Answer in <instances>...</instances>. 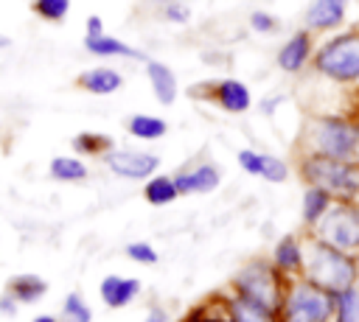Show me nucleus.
I'll list each match as a JSON object with an SVG mask.
<instances>
[{"mask_svg": "<svg viewBox=\"0 0 359 322\" xmlns=\"http://www.w3.org/2000/svg\"><path fill=\"white\" fill-rule=\"evenodd\" d=\"M297 154H320L359 162V112H317L303 120L294 143Z\"/></svg>", "mask_w": 359, "mask_h": 322, "instance_id": "obj_1", "label": "nucleus"}, {"mask_svg": "<svg viewBox=\"0 0 359 322\" xmlns=\"http://www.w3.org/2000/svg\"><path fill=\"white\" fill-rule=\"evenodd\" d=\"M303 277L314 286L339 294L359 286V255L342 252L314 232L303 235Z\"/></svg>", "mask_w": 359, "mask_h": 322, "instance_id": "obj_2", "label": "nucleus"}, {"mask_svg": "<svg viewBox=\"0 0 359 322\" xmlns=\"http://www.w3.org/2000/svg\"><path fill=\"white\" fill-rule=\"evenodd\" d=\"M297 176L303 185L323 188L334 202H359V162L320 157V154H297Z\"/></svg>", "mask_w": 359, "mask_h": 322, "instance_id": "obj_3", "label": "nucleus"}, {"mask_svg": "<svg viewBox=\"0 0 359 322\" xmlns=\"http://www.w3.org/2000/svg\"><path fill=\"white\" fill-rule=\"evenodd\" d=\"M286 283H289V277L280 274L269 258H252V260H247L230 277L227 291H233L236 297L250 300V302H255V305L278 314V305L283 300Z\"/></svg>", "mask_w": 359, "mask_h": 322, "instance_id": "obj_4", "label": "nucleus"}, {"mask_svg": "<svg viewBox=\"0 0 359 322\" xmlns=\"http://www.w3.org/2000/svg\"><path fill=\"white\" fill-rule=\"evenodd\" d=\"M337 319V297L311 280L289 277L283 300L278 305V322H334Z\"/></svg>", "mask_w": 359, "mask_h": 322, "instance_id": "obj_5", "label": "nucleus"}, {"mask_svg": "<svg viewBox=\"0 0 359 322\" xmlns=\"http://www.w3.org/2000/svg\"><path fill=\"white\" fill-rule=\"evenodd\" d=\"M311 67L339 87H359V28L339 31L314 48Z\"/></svg>", "mask_w": 359, "mask_h": 322, "instance_id": "obj_6", "label": "nucleus"}, {"mask_svg": "<svg viewBox=\"0 0 359 322\" xmlns=\"http://www.w3.org/2000/svg\"><path fill=\"white\" fill-rule=\"evenodd\" d=\"M311 232L342 252L359 255V202H334Z\"/></svg>", "mask_w": 359, "mask_h": 322, "instance_id": "obj_7", "label": "nucleus"}, {"mask_svg": "<svg viewBox=\"0 0 359 322\" xmlns=\"http://www.w3.org/2000/svg\"><path fill=\"white\" fill-rule=\"evenodd\" d=\"M101 160L115 176L132 182H146L160 171V157L154 151H140V148H112Z\"/></svg>", "mask_w": 359, "mask_h": 322, "instance_id": "obj_8", "label": "nucleus"}, {"mask_svg": "<svg viewBox=\"0 0 359 322\" xmlns=\"http://www.w3.org/2000/svg\"><path fill=\"white\" fill-rule=\"evenodd\" d=\"M202 95L210 104H216L222 112H227V115H244L252 106L250 87L244 81H238V78H230V76L227 78H216V81H205Z\"/></svg>", "mask_w": 359, "mask_h": 322, "instance_id": "obj_9", "label": "nucleus"}, {"mask_svg": "<svg viewBox=\"0 0 359 322\" xmlns=\"http://www.w3.org/2000/svg\"><path fill=\"white\" fill-rule=\"evenodd\" d=\"M174 182L180 196H199V193H213L222 185V168L210 160H199L188 168L174 171Z\"/></svg>", "mask_w": 359, "mask_h": 322, "instance_id": "obj_10", "label": "nucleus"}, {"mask_svg": "<svg viewBox=\"0 0 359 322\" xmlns=\"http://www.w3.org/2000/svg\"><path fill=\"white\" fill-rule=\"evenodd\" d=\"M311 56H314V34L309 28H300L294 31L275 53V64L283 70V73H300L306 64H311Z\"/></svg>", "mask_w": 359, "mask_h": 322, "instance_id": "obj_11", "label": "nucleus"}, {"mask_svg": "<svg viewBox=\"0 0 359 322\" xmlns=\"http://www.w3.org/2000/svg\"><path fill=\"white\" fill-rule=\"evenodd\" d=\"M269 260L275 263V269L286 277H300L303 274V235L297 232H286L275 241Z\"/></svg>", "mask_w": 359, "mask_h": 322, "instance_id": "obj_12", "label": "nucleus"}, {"mask_svg": "<svg viewBox=\"0 0 359 322\" xmlns=\"http://www.w3.org/2000/svg\"><path fill=\"white\" fill-rule=\"evenodd\" d=\"M348 3L351 0H311L306 14H303L306 28L311 34L314 31H334V28H339L345 22Z\"/></svg>", "mask_w": 359, "mask_h": 322, "instance_id": "obj_13", "label": "nucleus"}, {"mask_svg": "<svg viewBox=\"0 0 359 322\" xmlns=\"http://www.w3.org/2000/svg\"><path fill=\"white\" fill-rule=\"evenodd\" d=\"M143 283L137 277H123V274H107L98 286L101 302L107 308H126L129 302H135L140 297Z\"/></svg>", "mask_w": 359, "mask_h": 322, "instance_id": "obj_14", "label": "nucleus"}, {"mask_svg": "<svg viewBox=\"0 0 359 322\" xmlns=\"http://www.w3.org/2000/svg\"><path fill=\"white\" fill-rule=\"evenodd\" d=\"M143 64H146V78L151 84V92H154L157 104L171 106L180 95V81H177L174 70L165 62H157V59H146Z\"/></svg>", "mask_w": 359, "mask_h": 322, "instance_id": "obj_15", "label": "nucleus"}, {"mask_svg": "<svg viewBox=\"0 0 359 322\" xmlns=\"http://www.w3.org/2000/svg\"><path fill=\"white\" fill-rule=\"evenodd\" d=\"M76 87L90 95H112L123 87V76L115 67H90V70L79 73Z\"/></svg>", "mask_w": 359, "mask_h": 322, "instance_id": "obj_16", "label": "nucleus"}, {"mask_svg": "<svg viewBox=\"0 0 359 322\" xmlns=\"http://www.w3.org/2000/svg\"><path fill=\"white\" fill-rule=\"evenodd\" d=\"M331 204H334L331 193H325L323 188L306 185V188H303V196H300V224L311 232V230L323 221V216L331 210Z\"/></svg>", "mask_w": 359, "mask_h": 322, "instance_id": "obj_17", "label": "nucleus"}, {"mask_svg": "<svg viewBox=\"0 0 359 322\" xmlns=\"http://www.w3.org/2000/svg\"><path fill=\"white\" fill-rule=\"evenodd\" d=\"M84 48L93 53V56H101V59H109V56H121V59H137V62H146L149 56L132 45H126L123 39L118 36H109V34H98V36H84Z\"/></svg>", "mask_w": 359, "mask_h": 322, "instance_id": "obj_18", "label": "nucleus"}, {"mask_svg": "<svg viewBox=\"0 0 359 322\" xmlns=\"http://www.w3.org/2000/svg\"><path fill=\"white\" fill-rule=\"evenodd\" d=\"M224 311H227L230 322H278L275 311H266L250 300H241L227 288H224Z\"/></svg>", "mask_w": 359, "mask_h": 322, "instance_id": "obj_19", "label": "nucleus"}, {"mask_svg": "<svg viewBox=\"0 0 359 322\" xmlns=\"http://www.w3.org/2000/svg\"><path fill=\"white\" fill-rule=\"evenodd\" d=\"M143 199L151 204V207H165L171 202L180 199V190H177V182H174V174H154L143 182Z\"/></svg>", "mask_w": 359, "mask_h": 322, "instance_id": "obj_20", "label": "nucleus"}, {"mask_svg": "<svg viewBox=\"0 0 359 322\" xmlns=\"http://www.w3.org/2000/svg\"><path fill=\"white\" fill-rule=\"evenodd\" d=\"M48 291V283L36 274H14L8 283H6V294H11L20 305H31V302H39Z\"/></svg>", "mask_w": 359, "mask_h": 322, "instance_id": "obj_21", "label": "nucleus"}, {"mask_svg": "<svg viewBox=\"0 0 359 322\" xmlns=\"http://www.w3.org/2000/svg\"><path fill=\"white\" fill-rule=\"evenodd\" d=\"M126 132H129L132 137H137V140H146V143L163 140V137L168 134V120L160 118V115L137 112V115H132V118L126 120Z\"/></svg>", "mask_w": 359, "mask_h": 322, "instance_id": "obj_22", "label": "nucleus"}, {"mask_svg": "<svg viewBox=\"0 0 359 322\" xmlns=\"http://www.w3.org/2000/svg\"><path fill=\"white\" fill-rule=\"evenodd\" d=\"M70 143H73V151H79L84 157H104L107 151L115 148L112 137L109 134H101V132H79Z\"/></svg>", "mask_w": 359, "mask_h": 322, "instance_id": "obj_23", "label": "nucleus"}, {"mask_svg": "<svg viewBox=\"0 0 359 322\" xmlns=\"http://www.w3.org/2000/svg\"><path fill=\"white\" fill-rule=\"evenodd\" d=\"M48 171L59 182H84L90 176L87 165L79 157H53L50 165H48Z\"/></svg>", "mask_w": 359, "mask_h": 322, "instance_id": "obj_24", "label": "nucleus"}, {"mask_svg": "<svg viewBox=\"0 0 359 322\" xmlns=\"http://www.w3.org/2000/svg\"><path fill=\"white\" fill-rule=\"evenodd\" d=\"M289 174L292 171H289V162L283 157L261 151V174H258V179H264L269 185H283L289 179Z\"/></svg>", "mask_w": 359, "mask_h": 322, "instance_id": "obj_25", "label": "nucleus"}, {"mask_svg": "<svg viewBox=\"0 0 359 322\" xmlns=\"http://www.w3.org/2000/svg\"><path fill=\"white\" fill-rule=\"evenodd\" d=\"M219 300H222L219 308L210 305V297H208L205 302L194 305V308L182 316V322H230V316H227V311H224V291H219Z\"/></svg>", "mask_w": 359, "mask_h": 322, "instance_id": "obj_26", "label": "nucleus"}, {"mask_svg": "<svg viewBox=\"0 0 359 322\" xmlns=\"http://www.w3.org/2000/svg\"><path fill=\"white\" fill-rule=\"evenodd\" d=\"M62 322H93V311L79 291H70L62 302Z\"/></svg>", "mask_w": 359, "mask_h": 322, "instance_id": "obj_27", "label": "nucleus"}, {"mask_svg": "<svg viewBox=\"0 0 359 322\" xmlns=\"http://www.w3.org/2000/svg\"><path fill=\"white\" fill-rule=\"evenodd\" d=\"M31 11L45 22H62L70 11V0H31Z\"/></svg>", "mask_w": 359, "mask_h": 322, "instance_id": "obj_28", "label": "nucleus"}, {"mask_svg": "<svg viewBox=\"0 0 359 322\" xmlns=\"http://www.w3.org/2000/svg\"><path fill=\"white\" fill-rule=\"evenodd\" d=\"M337 297V319L334 322H359V286L334 294Z\"/></svg>", "mask_w": 359, "mask_h": 322, "instance_id": "obj_29", "label": "nucleus"}, {"mask_svg": "<svg viewBox=\"0 0 359 322\" xmlns=\"http://www.w3.org/2000/svg\"><path fill=\"white\" fill-rule=\"evenodd\" d=\"M123 252H126L129 260H135V263H140V266H154L157 258H160L157 249H154L149 241H132V244L123 246Z\"/></svg>", "mask_w": 359, "mask_h": 322, "instance_id": "obj_30", "label": "nucleus"}, {"mask_svg": "<svg viewBox=\"0 0 359 322\" xmlns=\"http://www.w3.org/2000/svg\"><path fill=\"white\" fill-rule=\"evenodd\" d=\"M250 28L255 31V34H275L278 28H280V22H278V17L275 14H269V11H252L250 14Z\"/></svg>", "mask_w": 359, "mask_h": 322, "instance_id": "obj_31", "label": "nucleus"}, {"mask_svg": "<svg viewBox=\"0 0 359 322\" xmlns=\"http://www.w3.org/2000/svg\"><path fill=\"white\" fill-rule=\"evenodd\" d=\"M236 162H238V168H241L244 174H250V176H258V174H261V151H255V148H241V151L236 154Z\"/></svg>", "mask_w": 359, "mask_h": 322, "instance_id": "obj_32", "label": "nucleus"}, {"mask_svg": "<svg viewBox=\"0 0 359 322\" xmlns=\"http://www.w3.org/2000/svg\"><path fill=\"white\" fill-rule=\"evenodd\" d=\"M163 17H165L168 22L185 25V22L191 20V8H188L182 0H177V3H165V6H163Z\"/></svg>", "mask_w": 359, "mask_h": 322, "instance_id": "obj_33", "label": "nucleus"}, {"mask_svg": "<svg viewBox=\"0 0 359 322\" xmlns=\"http://www.w3.org/2000/svg\"><path fill=\"white\" fill-rule=\"evenodd\" d=\"M84 28H87V36H98V34H104V20L98 14H90Z\"/></svg>", "mask_w": 359, "mask_h": 322, "instance_id": "obj_34", "label": "nucleus"}, {"mask_svg": "<svg viewBox=\"0 0 359 322\" xmlns=\"http://www.w3.org/2000/svg\"><path fill=\"white\" fill-rule=\"evenodd\" d=\"M17 305H20V302H17L11 294H3V297H0V314H17Z\"/></svg>", "mask_w": 359, "mask_h": 322, "instance_id": "obj_35", "label": "nucleus"}, {"mask_svg": "<svg viewBox=\"0 0 359 322\" xmlns=\"http://www.w3.org/2000/svg\"><path fill=\"white\" fill-rule=\"evenodd\" d=\"M143 322H168V314H165V311H163L160 305H151Z\"/></svg>", "mask_w": 359, "mask_h": 322, "instance_id": "obj_36", "label": "nucleus"}, {"mask_svg": "<svg viewBox=\"0 0 359 322\" xmlns=\"http://www.w3.org/2000/svg\"><path fill=\"white\" fill-rule=\"evenodd\" d=\"M278 101H280V98H272V101L266 98V101L261 104V112H264V115H272V112H275V104H278Z\"/></svg>", "mask_w": 359, "mask_h": 322, "instance_id": "obj_37", "label": "nucleus"}, {"mask_svg": "<svg viewBox=\"0 0 359 322\" xmlns=\"http://www.w3.org/2000/svg\"><path fill=\"white\" fill-rule=\"evenodd\" d=\"M34 322H62V319H56V316H50V314H39Z\"/></svg>", "mask_w": 359, "mask_h": 322, "instance_id": "obj_38", "label": "nucleus"}, {"mask_svg": "<svg viewBox=\"0 0 359 322\" xmlns=\"http://www.w3.org/2000/svg\"><path fill=\"white\" fill-rule=\"evenodd\" d=\"M0 48H8V39H6L3 34H0Z\"/></svg>", "mask_w": 359, "mask_h": 322, "instance_id": "obj_39", "label": "nucleus"}, {"mask_svg": "<svg viewBox=\"0 0 359 322\" xmlns=\"http://www.w3.org/2000/svg\"><path fill=\"white\" fill-rule=\"evenodd\" d=\"M151 3H163L165 6V3H177V0H151Z\"/></svg>", "mask_w": 359, "mask_h": 322, "instance_id": "obj_40", "label": "nucleus"}]
</instances>
